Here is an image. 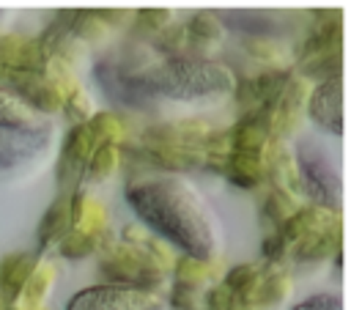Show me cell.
<instances>
[{"mask_svg": "<svg viewBox=\"0 0 351 310\" xmlns=\"http://www.w3.org/2000/svg\"><path fill=\"white\" fill-rule=\"evenodd\" d=\"M52 143L49 123H30V126H5L0 123V170L19 167L41 156Z\"/></svg>", "mask_w": 351, "mask_h": 310, "instance_id": "obj_5", "label": "cell"}, {"mask_svg": "<svg viewBox=\"0 0 351 310\" xmlns=\"http://www.w3.org/2000/svg\"><path fill=\"white\" fill-rule=\"evenodd\" d=\"M0 123H5V126H30V123H41V118L22 96H16L11 91H0Z\"/></svg>", "mask_w": 351, "mask_h": 310, "instance_id": "obj_7", "label": "cell"}, {"mask_svg": "<svg viewBox=\"0 0 351 310\" xmlns=\"http://www.w3.org/2000/svg\"><path fill=\"white\" fill-rule=\"evenodd\" d=\"M310 115L321 129L332 132L335 137L343 134V82H340V77H332L315 88V93L310 99Z\"/></svg>", "mask_w": 351, "mask_h": 310, "instance_id": "obj_6", "label": "cell"}, {"mask_svg": "<svg viewBox=\"0 0 351 310\" xmlns=\"http://www.w3.org/2000/svg\"><path fill=\"white\" fill-rule=\"evenodd\" d=\"M299 167L310 198H315L324 206H340V165L324 143H302Z\"/></svg>", "mask_w": 351, "mask_h": 310, "instance_id": "obj_4", "label": "cell"}, {"mask_svg": "<svg viewBox=\"0 0 351 310\" xmlns=\"http://www.w3.org/2000/svg\"><path fill=\"white\" fill-rule=\"evenodd\" d=\"M132 211L192 258L208 261L222 250L219 217L184 176H156L126 189Z\"/></svg>", "mask_w": 351, "mask_h": 310, "instance_id": "obj_1", "label": "cell"}, {"mask_svg": "<svg viewBox=\"0 0 351 310\" xmlns=\"http://www.w3.org/2000/svg\"><path fill=\"white\" fill-rule=\"evenodd\" d=\"M140 96H162L178 102H195L206 96H222L233 91V74L228 66L206 58H167L156 66L126 80Z\"/></svg>", "mask_w": 351, "mask_h": 310, "instance_id": "obj_2", "label": "cell"}, {"mask_svg": "<svg viewBox=\"0 0 351 310\" xmlns=\"http://www.w3.org/2000/svg\"><path fill=\"white\" fill-rule=\"evenodd\" d=\"M162 299L140 285L129 283H110L77 291L66 310H162Z\"/></svg>", "mask_w": 351, "mask_h": 310, "instance_id": "obj_3", "label": "cell"}, {"mask_svg": "<svg viewBox=\"0 0 351 310\" xmlns=\"http://www.w3.org/2000/svg\"><path fill=\"white\" fill-rule=\"evenodd\" d=\"M293 310H343V296L340 294H315V296L299 302Z\"/></svg>", "mask_w": 351, "mask_h": 310, "instance_id": "obj_8", "label": "cell"}]
</instances>
